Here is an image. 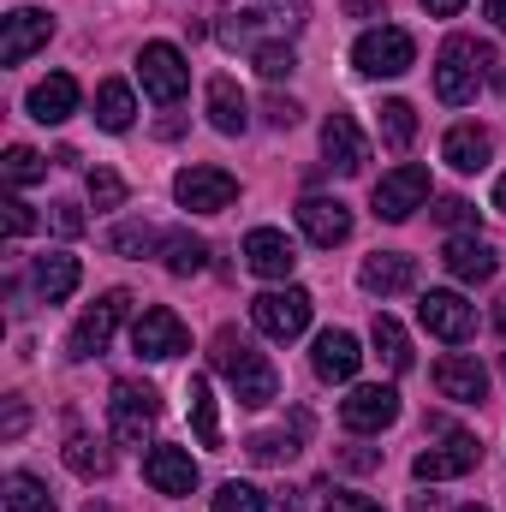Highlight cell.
<instances>
[{"label":"cell","instance_id":"1","mask_svg":"<svg viewBox=\"0 0 506 512\" xmlns=\"http://www.w3.org/2000/svg\"><path fill=\"white\" fill-rule=\"evenodd\" d=\"M209 364H215L221 382L239 393V405H251V411H262V405L280 399V376H274V364L256 352L239 328H221V334L209 340Z\"/></svg>","mask_w":506,"mask_h":512},{"label":"cell","instance_id":"2","mask_svg":"<svg viewBox=\"0 0 506 512\" xmlns=\"http://www.w3.org/2000/svg\"><path fill=\"white\" fill-rule=\"evenodd\" d=\"M495 84L506 90V66L501 54L489 48V42H471V36H453L447 48H441V66H435V96L447 102V108H465V102H477V84Z\"/></svg>","mask_w":506,"mask_h":512},{"label":"cell","instance_id":"3","mask_svg":"<svg viewBox=\"0 0 506 512\" xmlns=\"http://www.w3.org/2000/svg\"><path fill=\"white\" fill-rule=\"evenodd\" d=\"M411 60H417V42H411V30H399V24L364 30V36L352 42V66H358L364 78H399V72H411Z\"/></svg>","mask_w":506,"mask_h":512},{"label":"cell","instance_id":"4","mask_svg":"<svg viewBox=\"0 0 506 512\" xmlns=\"http://www.w3.org/2000/svg\"><path fill=\"white\" fill-rule=\"evenodd\" d=\"M126 310H131V292L126 286H114V292H102L84 316H78V328L66 334V358H96V352H108V340H114V328L126 322Z\"/></svg>","mask_w":506,"mask_h":512},{"label":"cell","instance_id":"5","mask_svg":"<svg viewBox=\"0 0 506 512\" xmlns=\"http://www.w3.org/2000/svg\"><path fill=\"white\" fill-rule=\"evenodd\" d=\"M155 417H161V393L143 382H114V399H108V429H114V441L120 447H143L149 441V429H155Z\"/></svg>","mask_w":506,"mask_h":512},{"label":"cell","instance_id":"6","mask_svg":"<svg viewBox=\"0 0 506 512\" xmlns=\"http://www.w3.org/2000/svg\"><path fill=\"white\" fill-rule=\"evenodd\" d=\"M310 310H316V298L304 286H274V292H256L251 298V322L268 340H298L310 328Z\"/></svg>","mask_w":506,"mask_h":512},{"label":"cell","instance_id":"7","mask_svg":"<svg viewBox=\"0 0 506 512\" xmlns=\"http://www.w3.org/2000/svg\"><path fill=\"white\" fill-rule=\"evenodd\" d=\"M137 78H143V96L161 102V108L185 102V90H191V66H185V54H179L173 42H143V54H137Z\"/></svg>","mask_w":506,"mask_h":512},{"label":"cell","instance_id":"8","mask_svg":"<svg viewBox=\"0 0 506 512\" xmlns=\"http://www.w3.org/2000/svg\"><path fill=\"white\" fill-rule=\"evenodd\" d=\"M131 352L149 358V364H167V358H185V352H191V334H185V322H179L167 304H149V310L131 322Z\"/></svg>","mask_w":506,"mask_h":512},{"label":"cell","instance_id":"9","mask_svg":"<svg viewBox=\"0 0 506 512\" xmlns=\"http://www.w3.org/2000/svg\"><path fill=\"white\" fill-rule=\"evenodd\" d=\"M173 197H179V209H191V215H221V209L239 203V179H233L227 167H185V173L173 179Z\"/></svg>","mask_w":506,"mask_h":512},{"label":"cell","instance_id":"10","mask_svg":"<svg viewBox=\"0 0 506 512\" xmlns=\"http://www.w3.org/2000/svg\"><path fill=\"white\" fill-rule=\"evenodd\" d=\"M370 203H376V221H411V215L429 203V167L405 161V167L381 173V185H376Z\"/></svg>","mask_w":506,"mask_h":512},{"label":"cell","instance_id":"11","mask_svg":"<svg viewBox=\"0 0 506 512\" xmlns=\"http://www.w3.org/2000/svg\"><path fill=\"white\" fill-rule=\"evenodd\" d=\"M227 42L251 36V30H298L304 24V0H227Z\"/></svg>","mask_w":506,"mask_h":512},{"label":"cell","instance_id":"12","mask_svg":"<svg viewBox=\"0 0 506 512\" xmlns=\"http://www.w3.org/2000/svg\"><path fill=\"white\" fill-rule=\"evenodd\" d=\"M417 322H423L435 340H447V346H465V340L477 334V310H471L459 292H423V298H417Z\"/></svg>","mask_w":506,"mask_h":512},{"label":"cell","instance_id":"13","mask_svg":"<svg viewBox=\"0 0 506 512\" xmlns=\"http://www.w3.org/2000/svg\"><path fill=\"white\" fill-rule=\"evenodd\" d=\"M477 459H483L477 435H459V429H447V441H441V447H423V453L411 459V471H417V483H447V477H465V471H477Z\"/></svg>","mask_w":506,"mask_h":512},{"label":"cell","instance_id":"14","mask_svg":"<svg viewBox=\"0 0 506 512\" xmlns=\"http://www.w3.org/2000/svg\"><path fill=\"white\" fill-rule=\"evenodd\" d=\"M399 417V393L393 387H352L346 399H340V423L352 429V435H381L387 423Z\"/></svg>","mask_w":506,"mask_h":512},{"label":"cell","instance_id":"15","mask_svg":"<svg viewBox=\"0 0 506 512\" xmlns=\"http://www.w3.org/2000/svg\"><path fill=\"white\" fill-rule=\"evenodd\" d=\"M48 36H54V18H48V12H36V6H18V12H6L0 60H6V66H24L36 48H48Z\"/></svg>","mask_w":506,"mask_h":512},{"label":"cell","instance_id":"16","mask_svg":"<svg viewBox=\"0 0 506 512\" xmlns=\"http://www.w3.org/2000/svg\"><path fill=\"white\" fill-rule=\"evenodd\" d=\"M298 227H304L310 245L334 251V245L352 239V209H346L340 197H304V203H298Z\"/></svg>","mask_w":506,"mask_h":512},{"label":"cell","instance_id":"17","mask_svg":"<svg viewBox=\"0 0 506 512\" xmlns=\"http://www.w3.org/2000/svg\"><path fill=\"white\" fill-rule=\"evenodd\" d=\"M143 477H149V489L155 495H191L197 489V459L185 453V447H149L143 453Z\"/></svg>","mask_w":506,"mask_h":512},{"label":"cell","instance_id":"18","mask_svg":"<svg viewBox=\"0 0 506 512\" xmlns=\"http://www.w3.org/2000/svg\"><path fill=\"white\" fill-rule=\"evenodd\" d=\"M441 262H447V274L465 280V286H483V280H495V268H501V256L489 251L483 233H453L447 251H441Z\"/></svg>","mask_w":506,"mask_h":512},{"label":"cell","instance_id":"19","mask_svg":"<svg viewBox=\"0 0 506 512\" xmlns=\"http://www.w3.org/2000/svg\"><path fill=\"white\" fill-rule=\"evenodd\" d=\"M24 108H30L36 126H66V120L78 114V78H72V72H48V78L24 96Z\"/></svg>","mask_w":506,"mask_h":512},{"label":"cell","instance_id":"20","mask_svg":"<svg viewBox=\"0 0 506 512\" xmlns=\"http://www.w3.org/2000/svg\"><path fill=\"white\" fill-rule=\"evenodd\" d=\"M358 286H364L370 298L411 292V286H417V256H405V251H376V256H364V268H358Z\"/></svg>","mask_w":506,"mask_h":512},{"label":"cell","instance_id":"21","mask_svg":"<svg viewBox=\"0 0 506 512\" xmlns=\"http://www.w3.org/2000/svg\"><path fill=\"white\" fill-rule=\"evenodd\" d=\"M435 387H441V399H453V405H483V399H489V370H483L477 358L453 352V358L435 364Z\"/></svg>","mask_w":506,"mask_h":512},{"label":"cell","instance_id":"22","mask_svg":"<svg viewBox=\"0 0 506 512\" xmlns=\"http://www.w3.org/2000/svg\"><path fill=\"white\" fill-rule=\"evenodd\" d=\"M358 364H364V352H358V334H346V328H328V334H316L310 370H316L322 382H352V376H358Z\"/></svg>","mask_w":506,"mask_h":512},{"label":"cell","instance_id":"23","mask_svg":"<svg viewBox=\"0 0 506 512\" xmlns=\"http://www.w3.org/2000/svg\"><path fill=\"white\" fill-rule=\"evenodd\" d=\"M322 155H328V167H340V173H364L370 143H364V131H358L352 114H328V120H322Z\"/></svg>","mask_w":506,"mask_h":512},{"label":"cell","instance_id":"24","mask_svg":"<svg viewBox=\"0 0 506 512\" xmlns=\"http://www.w3.org/2000/svg\"><path fill=\"white\" fill-rule=\"evenodd\" d=\"M245 262H251V274H262V280H292L298 251H292V239H286V233L256 227V233H245Z\"/></svg>","mask_w":506,"mask_h":512},{"label":"cell","instance_id":"25","mask_svg":"<svg viewBox=\"0 0 506 512\" xmlns=\"http://www.w3.org/2000/svg\"><path fill=\"white\" fill-rule=\"evenodd\" d=\"M36 298L42 304H66L72 292H78V280H84V268H78V256H66V251H48V256H36Z\"/></svg>","mask_w":506,"mask_h":512},{"label":"cell","instance_id":"26","mask_svg":"<svg viewBox=\"0 0 506 512\" xmlns=\"http://www.w3.org/2000/svg\"><path fill=\"white\" fill-rule=\"evenodd\" d=\"M441 155H447L453 173H483L489 155H495V143H489V131L483 126H453L447 137H441Z\"/></svg>","mask_w":506,"mask_h":512},{"label":"cell","instance_id":"27","mask_svg":"<svg viewBox=\"0 0 506 512\" xmlns=\"http://www.w3.org/2000/svg\"><path fill=\"white\" fill-rule=\"evenodd\" d=\"M209 126L227 131V137H239L251 126V102H245V90L233 78H209Z\"/></svg>","mask_w":506,"mask_h":512},{"label":"cell","instance_id":"28","mask_svg":"<svg viewBox=\"0 0 506 512\" xmlns=\"http://www.w3.org/2000/svg\"><path fill=\"white\" fill-rule=\"evenodd\" d=\"M131 120H137L131 84H120V78H108V84L96 90V126H102V131H131Z\"/></svg>","mask_w":506,"mask_h":512},{"label":"cell","instance_id":"29","mask_svg":"<svg viewBox=\"0 0 506 512\" xmlns=\"http://www.w3.org/2000/svg\"><path fill=\"white\" fill-rule=\"evenodd\" d=\"M185 399H191V429H197V441H203V447H221V417H215V387H209V376H191Z\"/></svg>","mask_w":506,"mask_h":512},{"label":"cell","instance_id":"30","mask_svg":"<svg viewBox=\"0 0 506 512\" xmlns=\"http://www.w3.org/2000/svg\"><path fill=\"white\" fill-rule=\"evenodd\" d=\"M161 262H167V274H203L209 245L191 239V233H161Z\"/></svg>","mask_w":506,"mask_h":512},{"label":"cell","instance_id":"31","mask_svg":"<svg viewBox=\"0 0 506 512\" xmlns=\"http://www.w3.org/2000/svg\"><path fill=\"white\" fill-rule=\"evenodd\" d=\"M6 512H60V507H54V495H48L42 477L12 471V477H6Z\"/></svg>","mask_w":506,"mask_h":512},{"label":"cell","instance_id":"32","mask_svg":"<svg viewBox=\"0 0 506 512\" xmlns=\"http://www.w3.org/2000/svg\"><path fill=\"white\" fill-rule=\"evenodd\" d=\"M66 465H72L78 477H108V471H114L108 447H102V441H90L84 429H72V435H66Z\"/></svg>","mask_w":506,"mask_h":512},{"label":"cell","instance_id":"33","mask_svg":"<svg viewBox=\"0 0 506 512\" xmlns=\"http://www.w3.org/2000/svg\"><path fill=\"white\" fill-rule=\"evenodd\" d=\"M370 346L381 352L387 370H411V340H405V328H399L393 316H376V322H370Z\"/></svg>","mask_w":506,"mask_h":512},{"label":"cell","instance_id":"34","mask_svg":"<svg viewBox=\"0 0 506 512\" xmlns=\"http://www.w3.org/2000/svg\"><path fill=\"white\" fill-rule=\"evenodd\" d=\"M411 137H417V108L411 102H381V143L387 149H411Z\"/></svg>","mask_w":506,"mask_h":512},{"label":"cell","instance_id":"35","mask_svg":"<svg viewBox=\"0 0 506 512\" xmlns=\"http://www.w3.org/2000/svg\"><path fill=\"white\" fill-rule=\"evenodd\" d=\"M251 66L268 78V84H280V78H292L298 54H292V42H256V48H251Z\"/></svg>","mask_w":506,"mask_h":512},{"label":"cell","instance_id":"36","mask_svg":"<svg viewBox=\"0 0 506 512\" xmlns=\"http://www.w3.org/2000/svg\"><path fill=\"white\" fill-rule=\"evenodd\" d=\"M245 453H251L256 465H286L292 453H298V429L286 435V429H268V435H251L245 441Z\"/></svg>","mask_w":506,"mask_h":512},{"label":"cell","instance_id":"37","mask_svg":"<svg viewBox=\"0 0 506 512\" xmlns=\"http://www.w3.org/2000/svg\"><path fill=\"white\" fill-rule=\"evenodd\" d=\"M0 173H6V185H36V179L48 173V161H42L30 143H12V149H6V161H0Z\"/></svg>","mask_w":506,"mask_h":512},{"label":"cell","instance_id":"38","mask_svg":"<svg viewBox=\"0 0 506 512\" xmlns=\"http://www.w3.org/2000/svg\"><path fill=\"white\" fill-rule=\"evenodd\" d=\"M215 512H268V495H262L256 483H239V477H233V483L215 489Z\"/></svg>","mask_w":506,"mask_h":512},{"label":"cell","instance_id":"39","mask_svg":"<svg viewBox=\"0 0 506 512\" xmlns=\"http://www.w3.org/2000/svg\"><path fill=\"white\" fill-rule=\"evenodd\" d=\"M84 191H90V203H96V209H120V203H126V179H120L114 167H90Z\"/></svg>","mask_w":506,"mask_h":512},{"label":"cell","instance_id":"40","mask_svg":"<svg viewBox=\"0 0 506 512\" xmlns=\"http://www.w3.org/2000/svg\"><path fill=\"white\" fill-rule=\"evenodd\" d=\"M114 251L120 256H149V251H161V233L143 227V221H126V227H114Z\"/></svg>","mask_w":506,"mask_h":512},{"label":"cell","instance_id":"41","mask_svg":"<svg viewBox=\"0 0 506 512\" xmlns=\"http://www.w3.org/2000/svg\"><path fill=\"white\" fill-rule=\"evenodd\" d=\"M435 221L453 227V233H477V209H471L465 197H441V203H435Z\"/></svg>","mask_w":506,"mask_h":512},{"label":"cell","instance_id":"42","mask_svg":"<svg viewBox=\"0 0 506 512\" xmlns=\"http://www.w3.org/2000/svg\"><path fill=\"white\" fill-rule=\"evenodd\" d=\"M0 209H6V239H24V233L36 227V209H30L24 197H6Z\"/></svg>","mask_w":506,"mask_h":512},{"label":"cell","instance_id":"43","mask_svg":"<svg viewBox=\"0 0 506 512\" xmlns=\"http://www.w3.org/2000/svg\"><path fill=\"white\" fill-rule=\"evenodd\" d=\"M48 227H54L60 239H78V233H84V215H78L72 203H54V209H48Z\"/></svg>","mask_w":506,"mask_h":512},{"label":"cell","instance_id":"44","mask_svg":"<svg viewBox=\"0 0 506 512\" xmlns=\"http://www.w3.org/2000/svg\"><path fill=\"white\" fill-rule=\"evenodd\" d=\"M262 114H268V126H298V114H304V108H298V102H292V96H268V108H262Z\"/></svg>","mask_w":506,"mask_h":512},{"label":"cell","instance_id":"45","mask_svg":"<svg viewBox=\"0 0 506 512\" xmlns=\"http://www.w3.org/2000/svg\"><path fill=\"white\" fill-rule=\"evenodd\" d=\"M340 465H346V471H376L381 453H376V447H346V453H340Z\"/></svg>","mask_w":506,"mask_h":512},{"label":"cell","instance_id":"46","mask_svg":"<svg viewBox=\"0 0 506 512\" xmlns=\"http://www.w3.org/2000/svg\"><path fill=\"white\" fill-rule=\"evenodd\" d=\"M322 512H381V507L370 501V495H334Z\"/></svg>","mask_w":506,"mask_h":512},{"label":"cell","instance_id":"47","mask_svg":"<svg viewBox=\"0 0 506 512\" xmlns=\"http://www.w3.org/2000/svg\"><path fill=\"white\" fill-rule=\"evenodd\" d=\"M24 435V399H6V441Z\"/></svg>","mask_w":506,"mask_h":512},{"label":"cell","instance_id":"48","mask_svg":"<svg viewBox=\"0 0 506 512\" xmlns=\"http://www.w3.org/2000/svg\"><path fill=\"white\" fill-rule=\"evenodd\" d=\"M387 0H346V18H381Z\"/></svg>","mask_w":506,"mask_h":512},{"label":"cell","instance_id":"49","mask_svg":"<svg viewBox=\"0 0 506 512\" xmlns=\"http://www.w3.org/2000/svg\"><path fill=\"white\" fill-rule=\"evenodd\" d=\"M423 12H429V18H459L465 0H423Z\"/></svg>","mask_w":506,"mask_h":512},{"label":"cell","instance_id":"50","mask_svg":"<svg viewBox=\"0 0 506 512\" xmlns=\"http://www.w3.org/2000/svg\"><path fill=\"white\" fill-rule=\"evenodd\" d=\"M483 12H489V24H495V30H506V0H483Z\"/></svg>","mask_w":506,"mask_h":512},{"label":"cell","instance_id":"51","mask_svg":"<svg viewBox=\"0 0 506 512\" xmlns=\"http://www.w3.org/2000/svg\"><path fill=\"white\" fill-rule=\"evenodd\" d=\"M495 328H501V340H506V298H495Z\"/></svg>","mask_w":506,"mask_h":512},{"label":"cell","instance_id":"52","mask_svg":"<svg viewBox=\"0 0 506 512\" xmlns=\"http://www.w3.org/2000/svg\"><path fill=\"white\" fill-rule=\"evenodd\" d=\"M495 209H501V215H506V173H501V179H495Z\"/></svg>","mask_w":506,"mask_h":512},{"label":"cell","instance_id":"53","mask_svg":"<svg viewBox=\"0 0 506 512\" xmlns=\"http://www.w3.org/2000/svg\"><path fill=\"white\" fill-rule=\"evenodd\" d=\"M411 512H435V495L429 501H411Z\"/></svg>","mask_w":506,"mask_h":512},{"label":"cell","instance_id":"54","mask_svg":"<svg viewBox=\"0 0 506 512\" xmlns=\"http://www.w3.org/2000/svg\"><path fill=\"white\" fill-rule=\"evenodd\" d=\"M459 512H489V507H459Z\"/></svg>","mask_w":506,"mask_h":512},{"label":"cell","instance_id":"55","mask_svg":"<svg viewBox=\"0 0 506 512\" xmlns=\"http://www.w3.org/2000/svg\"><path fill=\"white\" fill-rule=\"evenodd\" d=\"M84 512H108V507H84Z\"/></svg>","mask_w":506,"mask_h":512}]
</instances>
